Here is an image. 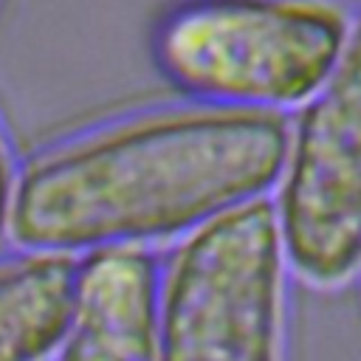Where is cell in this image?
I'll list each match as a JSON object with an SVG mask.
<instances>
[{
  "mask_svg": "<svg viewBox=\"0 0 361 361\" xmlns=\"http://www.w3.org/2000/svg\"><path fill=\"white\" fill-rule=\"evenodd\" d=\"M271 206L293 279L319 293L361 279V3L333 73L290 118Z\"/></svg>",
  "mask_w": 361,
  "mask_h": 361,
  "instance_id": "cell-4",
  "label": "cell"
},
{
  "mask_svg": "<svg viewBox=\"0 0 361 361\" xmlns=\"http://www.w3.org/2000/svg\"><path fill=\"white\" fill-rule=\"evenodd\" d=\"M353 11L347 0H175L149 54L186 102L288 116L333 73Z\"/></svg>",
  "mask_w": 361,
  "mask_h": 361,
  "instance_id": "cell-2",
  "label": "cell"
},
{
  "mask_svg": "<svg viewBox=\"0 0 361 361\" xmlns=\"http://www.w3.org/2000/svg\"><path fill=\"white\" fill-rule=\"evenodd\" d=\"M288 288L271 197L206 220L161 268V361H288Z\"/></svg>",
  "mask_w": 361,
  "mask_h": 361,
  "instance_id": "cell-3",
  "label": "cell"
},
{
  "mask_svg": "<svg viewBox=\"0 0 361 361\" xmlns=\"http://www.w3.org/2000/svg\"><path fill=\"white\" fill-rule=\"evenodd\" d=\"M79 254L0 251V361H54L73 319Z\"/></svg>",
  "mask_w": 361,
  "mask_h": 361,
  "instance_id": "cell-6",
  "label": "cell"
},
{
  "mask_svg": "<svg viewBox=\"0 0 361 361\" xmlns=\"http://www.w3.org/2000/svg\"><path fill=\"white\" fill-rule=\"evenodd\" d=\"M158 279L141 245L79 254L73 319L54 361H161Z\"/></svg>",
  "mask_w": 361,
  "mask_h": 361,
  "instance_id": "cell-5",
  "label": "cell"
},
{
  "mask_svg": "<svg viewBox=\"0 0 361 361\" xmlns=\"http://www.w3.org/2000/svg\"><path fill=\"white\" fill-rule=\"evenodd\" d=\"M288 133V116L186 99L104 118L20 164L8 240L65 254L175 243L268 197Z\"/></svg>",
  "mask_w": 361,
  "mask_h": 361,
  "instance_id": "cell-1",
  "label": "cell"
},
{
  "mask_svg": "<svg viewBox=\"0 0 361 361\" xmlns=\"http://www.w3.org/2000/svg\"><path fill=\"white\" fill-rule=\"evenodd\" d=\"M17 158H14V147L8 141L6 124L0 118V251L3 245H8V231H11V206H14V189H17Z\"/></svg>",
  "mask_w": 361,
  "mask_h": 361,
  "instance_id": "cell-7",
  "label": "cell"
}]
</instances>
